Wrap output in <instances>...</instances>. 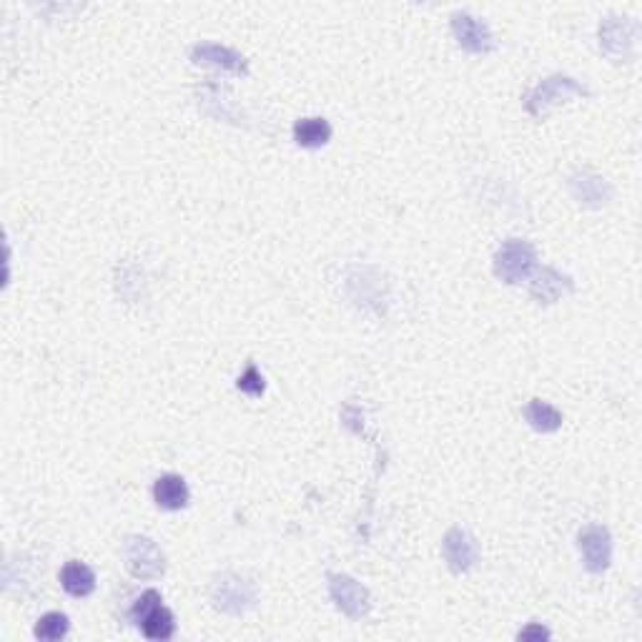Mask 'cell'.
<instances>
[{"label":"cell","mask_w":642,"mask_h":642,"mask_svg":"<svg viewBox=\"0 0 642 642\" xmlns=\"http://www.w3.org/2000/svg\"><path fill=\"white\" fill-rule=\"evenodd\" d=\"M123 557H126L128 572L138 580H158L166 570L164 552L151 537H128L123 545Z\"/></svg>","instance_id":"3"},{"label":"cell","mask_w":642,"mask_h":642,"mask_svg":"<svg viewBox=\"0 0 642 642\" xmlns=\"http://www.w3.org/2000/svg\"><path fill=\"white\" fill-rule=\"evenodd\" d=\"M582 560L592 575H602L612 562V537L605 525H587L577 535Z\"/></svg>","instance_id":"6"},{"label":"cell","mask_w":642,"mask_h":642,"mask_svg":"<svg viewBox=\"0 0 642 642\" xmlns=\"http://www.w3.org/2000/svg\"><path fill=\"white\" fill-rule=\"evenodd\" d=\"M329 595H332L334 605L352 620H362L372 610V597H369L367 587L342 572L329 575Z\"/></svg>","instance_id":"5"},{"label":"cell","mask_w":642,"mask_h":642,"mask_svg":"<svg viewBox=\"0 0 642 642\" xmlns=\"http://www.w3.org/2000/svg\"><path fill=\"white\" fill-rule=\"evenodd\" d=\"M189 485H186V479L181 474H161L156 479V485H153V500L161 510H184L189 505Z\"/></svg>","instance_id":"12"},{"label":"cell","mask_w":642,"mask_h":642,"mask_svg":"<svg viewBox=\"0 0 642 642\" xmlns=\"http://www.w3.org/2000/svg\"><path fill=\"white\" fill-rule=\"evenodd\" d=\"M452 31L459 46L469 53H490L495 48V38H492L487 23L479 18L469 16V13H454L452 16Z\"/></svg>","instance_id":"9"},{"label":"cell","mask_w":642,"mask_h":642,"mask_svg":"<svg viewBox=\"0 0 642 642\" xmlns=\"http://www.w3.org/2000/svg\"><path fill=\"white\" fill-rule=\"evenodd\" d=\"M537 269V251L530 241L510 239L497 249L495 254V274L505 284H522Z\"/></svg>","instance_id":"1"},{"label":"cell","mask_w":642,"mask_h":642,"mask_svg":"<svg viewBox=\"0 0 642 642\" xmlns=\"http://www.w3.org/2000/svg\"><path fill=\"white\" fill-rule=\"evenodd\" d=\"M587 88L582 83H577L575 78L570 76H550L542 83H537L535 91L527 98V111L535 118H542L547 111H550L555 103L567 101L572 96H587Z\"/></svg>","instance_id":"4"},{"label":"cell","mask_w":642,"mask_h":642,"mask_svg":"<svg viewBox=\"0 0 642 642\" xmlns=\"http://www.w3.org/2000/svg\"><path fill=\"white\" fill-rule=\"evenodd\" d=\"M572 289H575V284H572L570 276L560 274L557 269H542L530 286L532 299H537L540 304H555Z\"/></svg>","instance_id":"13"},{"label":"cell","mask_w":642,"mask_h":642,"mask_svg":"<svg viewBox=\"0 0 642 642\" xmlns=\"http://www.w3.org/2000/svg\"><path fill=\"white\" fill-rule=\"evenodd\" d=\"M161 602H164V600H161V592L146 590L141 597H138L136 602H133V607H131V620L138 625V622L143 620V615H146L148 610H153V607H156V605H161Z\"/></svg>","instance_id":"20"},{"label":"cell","mask_w":642,"mask_h":642,"mask_svg":"<svg viewBox=\"0 0 642 642\" xmlns=\"http://www.w3.org/2000/svg\"><path fill=\"white\" fill-rule=\"evenodd\" d=\"M525 419L530 422L532 429L542 434H552L562 427V414L557 412L552 404L542 402V399H532L525 407Z\"/></svg>","instance_id":"17"},{"label":"cell","mask_w":642,"mask_h":642,"mask_svg":"<svg viewBox=\"0 0 642 642\" xmlns=\"http://www.w3.org/2000/svg\"><path fill=\"white\" fill-rule=\"evenodd\" d=\"M191 61L196 66H214L221 68L226 73H234V76H249V63L241 56L239 51L229 46H219V43H199L191 51Z\"/></svg>","instance_id":"10"},{"label":"cell","mask_w":642,"mask_h":642,"mask_svg":"<svg viewBox=\"0 0 642 642\" xmlns=\"http://www.w3.org/2000/svg\"><path fill=\"white\" fill-rule=\"evenodd\" d=\"M138 627H141L148 640H169L176 632L174 615H171V610H166L164 605H156L153 610H148L146 615H143V620L138 622Z\"/></svg>","instance_id":"16"},{"label":"cell","mask_w":642,"mask_h":642,"mask_svg":"<svg viewBox=\"0 0 642 642\" xmlns=\"http://www.w3.org/2000/svg\"><path fill=\"white\" fill-rule=\"evenodd\" d=\"M68 630H71V620H68V615H63V612H46V615L36 622L33 635H36L38 640L53 642V640H63V637L68 635Z\"/></svg>","instance_id":"18"},{"label":"cell","mask_w":642,"mask_h":642,"mask_svg":"<svg viewBox=\"0 0 642 642\" xmlns=\"http://www.w3.org/2000/svg\"><path fill=\"white\" fill-rule=\"evenodd\" d=\"M256 600V585L246 577L234 575V572H224L216 577L214 587H211V602L216 610L226 612V615H244V612L254 610Z\"/></svg>","instance_id":"2"},{"label":"cell","mask_w":642,"mask_h":642,"mask_svg":"<svg viewBox=\"0 0 642 642\" xmlns=\"http://www.w3.org/2000/svg\"><path fill=\"white\" fill-rule=\"evenodd\" d=\"M520 640H547L550 637V630L542 625H537V622H532V625H527L525 630H520Z\"/></svg>","instance_id":"21"},{"label":"cell","mask_w":642,"mask_h":642,"mask_svg":"<svg viewBox=\"0 0 642 642\" xmlns=\"http://www.w3.org/2000/svg\"><path fill=\"white\" fill-rule=\"evenodd\" d=\"M294 141L301 148H321L332 141V123L327 118H301L294 123Z\"/></svg>","instance_id":"14"},{"label":"cell","mask_w":642,"mask_h":642,"mask_svg":"<svg viewBox=\"0 0 642 642\" xmlns=\"http://www.w3.org/2000/svg\"><path fill=\"white\" fill-rule=\"evenodd\" d=\"M239 389L244 394H249V397H261L266 389L264 384V377H261V372L256 369V364H249L246 367V372L239 377Z\"/></svg>","instance_id":"19"},{"label":"cell","mask_w":642,"mask_h":642,"mask_svg":"<svg viewBox=\"0 0 642 642\" xmlns=\"http://www.w3.org/2000/svg\"><path fill=\"white\" fill-rule=\"evenodd\" d=\"M635 46V28L627 18H607L600 26V48L615 61H627Z\"/></svg>","instance_id":"11"},{"label":"cell","mask_w":642,"mask_h":642,"mask_svg":"<svg viewBox=\"0 0 642 642\" xmlns=\"http://www.w3.org/2000/svg\"><path fill=\"white\" fill-rule=\"evenodd\" d=\"M61 585L71 597H88L96 590V575L83 562H68L61 570Z\"/></svg>","instance_id":"15"},{"label":"cell","mask_w":642,"mask_h":642,"mask_svg":"<svg viewBox=\"0 0 642 642\" xmlns=\"http://www.w3.org/2000/svg\"><path fill=\"white\" fill-rule=\"evenodd\" d=\"M442 555L444 560H447L449 570L457 572V575L472 570L479 560V550L474 537L469 535L467 530H459V527H454V530H449L447 535H444Z\"/></svg>","instance_id":"7"},{"label":"cell","mask_w":642,"mask_h":642,"mask_svg":"<svg viewBox=\"0 0 642 642\" xmlns=\"http://www.w3.org/2000/svg\"><path fill=\"white\" fill-rule=\"evenodd\" d=\"M570 194L577 204L587 206V209H602L612 199V186L595 171L582 169L570 176Z\"/></svg>","instance_id":"8"}]
</instances>
